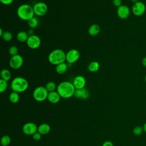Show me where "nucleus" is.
<instances>
[{"label": "nucleus", "instance_id": "cd10ccee", "mask_svg": "<svg viewBox=\"0 0 146 146\" xmlns=\"http://www.w3.org/2000/svg\"><path fill=\"white\" fill-rule=\"evenodd\" d=\"M143 128L141 126H136L133 129V133L136 136H139L143 132Z\"/></svg>", "mask_w": 146, "mask_h": 146}, {"label": "nucleus", "instance_id": "6ab92c4d", "mask_svg": "<svg viewBox=\"0 0 146 146\" xmlns=\"http://www.w3.org/2000/svg\"><path fill=\"white\" fill-rule=\"evenodd\" d=\"M68 64L65 62L62 63L57 66H56V71L58 74L62 75L64 74L67 70Z\"/></svg>", "mask_w": 146, "mask_h": 146}, {"label": "nucleus", "instance_id": "58836bf2", "mask_svg": "<svg viewBox=\"0 0 146 146\" xmlns=\"http://www.w3.org/2000/svg\"><path fill=\"white\" fill-rule=\"evenodd\" d=\"M144 80H145V83H146V75H145V76H144Z\"/></svg>", "mask_w": 146, "mask_h": 146}, {"label": "nucleus", "instance_id": "4be33fe9", "mask_svg": "<svg viewBox=\"0 0 146 146\" xmlns=\"http://www.w3.org/2000/svg\"><path fill=\"white\" fill-rule=\"evenodd\" d=\"M10 101L12 103H17L19 102V93L15 92V91H12L9 96Z\"/></svg>", "mask_w": 146, "mask_h": 146}, {"label": "nucleus", "instance_id": "c85d7f7f", "mask_svg": "<svg viewBox=\"0 0 146 146\" xmlns=\"http://www.w3.org/2000/svg\"><path fill=\"white\" fill-rule=\"evenodd\" d=\"M18 49L17 46H11V47H10L9 49V53L11 56L18 54Z\"/></svg>", "mask_w": 146, "mask_h": 146}, {"label": "nucleus", "instance_id": "7c9ffc66", "mask_svg": "<svg viewBox=\"0 0 146 146\" xmlns=\"http://www.w3.org/2000/svg\"><path fill=\"white\" fill-rule=\"evenodd\" d=\"M121 0H112V3L113 5L119 7L121 5Z\"/></svg>", "mask_w": 146, "mask_h": 146}, {"label": "nucleus", "instance_id": "20e7f679", "mask_svg": "<svg viewBox=\"0 0 146 146\" xmlns=\"http://www.w3.org/2000/svg\"><path fill=\"white\" fill-rule=\"evenodd\" d=\"M29 87V82L24 78L21 76L15 77L11 83V88L13 91L18 93L25 92Z\"/></svg>", "mask_w": 146, "mask_h": 146}, {"label": "nucleus", "instance_id": "f704fd0d", "mask_svg": "<svg viewBox=\"0 0 146 146\" xmlns=\"http://www.w3.org/2000/svg\"><path fill=\"white\" fill-rule=\"evenodd\" d=\"M27 33H28V34L29 35V36L34 34V30H33L32 29L29 30L27 31Z\"/></svg>", "mask_w": 146, "mask_h": 146}, {"label": "nucleus", "instance_id": "2f4dec72", "mask_svg": "<svg viewBox=\"0 0 146 146\" xmlns=\"http://www.w3.org/2000/svg\"><path fill=\"white\" fill-rule=\"evenodd\" d=\"M0 1L2 4L5 5H9L13 2L14 0H0Z\"/></svg>", "mask_w": 146, "mask_h": 146}, {"label": "nucleus", "instance_id": "b1692460", "mask_svg": "<svg viewBox=\"0 0 146 146\" xmlns=\"http://www.w3.org/2000/svg\"><path fill=\"white\" fill-rule=\"evenodd\" d=\"M11 143V138L8 135H4L1 139V144L2 146H8Z\"/></svg>", "mask_w": 146, "mask_h": 146}, {"label": "nucleus", "instance_id": "1a4fd4ad", "mask_svg": "<svg viewBox=\"0 0 146 146\" xmlns=\"http://www.w3.org/2000/svg\"><path fill=\"white\" fill-rule=\"evenodd\" d=\"M80 58V52L76 49H71L66 54V61L68 63L73 64L77 62Z\"/></svg>", "mask_w": 146, "mask_h": 146}, {"label": "nucleus", "instance_id": "4468645a", "mask_svg": "<svg viewBox=\"0 0 146 146\" xmlns=\"http://www.w3.org/2000/svg\"><path fill=\"white\" fill-rule=\"evenodd\" d=\"M74 96L78 99H87L90 96V92L88 89L83 88L82 89H76Z\"/></svg>", "mask_w": 146, "mask_h": 146}, {"label": "nucleus", "instance_id": "5701e85b", "mask_svg": "<svg viewBox=\"0 0 146 146\" xmlns=\"http://www.w3.org/2000/svg\"><path fill=\"white\" fill-rule=\"evenodd\" d=\"M27 23H28L29 26L31 29H35L39 25V19H38V18L37 17H34L33 18H31L30 20H29L27 21Z\"/></svg>", "mask_w": 146, "mask_h": 146}, {"label": "nucleus", "instance_id": "f257e3e1", "mask_svg": "<svg viewBox=\"0 0 146 146\" xmlns=\"http://www.w3.org/2000/svg\"><path fill=\"white\" fill-rule=\"evenodd\" d=\"M75 90L72 83L68 81H64L57 86L56 91L62 98L68 99L74 96Z\"/></svg>", "mask_w": 146, "mask_h": 146}, {"label": "nucleus", "instance_id": "9b49d317", "mask_svg": "<svg viewBox=\"0 0 146 146\" xmlns=\"http://www.w3.org/2000/svg\"><path fill=\"white\" fill-rule=\"evenodd\" d=\"M22 131L25 135H33L38 131V126L34 123H26L22 127Z\"/></svg>", "mask_w": 146, "mask_h": 146}, {"label": "nucleus", "instance_id": "a211bd4d", "mask_svg": "<svg viewBox=\"0 0 146 146\" xmlns=\"http://www.w3.org/2000/svg\"><path fill=\"white\" fill-rule=\"evenodd\" d=\"M29 37V35L28 33L25 31H21L17 35V39L20 42H27Z\"/></svg>", "mask_w": 146, "mask_h": 146}, {"label": "nucleus", "instance_id": "4c0bfd02", "mask_svg": "<svg viewBox=\"0 0 146 146\" xmlns=\"http://www.w3.org/2000/svg\"><path fill=\"white\" fill-rule=\"evenodd\" d=\"M4 32H3V30L2 29H0V36H2V35H3Z\"/></svg>", "mask_w": 146, "mask_h": 146}, {"label": "nucleus", "instance_id": "dca6fc26", "mask_svg": "<svg viewBox=\"0 0 146 146\" xmlns=\"http://www.w3.org/2000/svg\"><path fill=\"white\" fill-rule=\"evenodd\" d=\"M51 128L49 124L47 123H42L38 127V132L42 135H46L50 131Z\"/></svg>", "mask_w": 146, "mask_h": 146}, {"label": "nucleus", "instance_id": "ddd939ff", "mask_svg": "<svg viewBox=\"0 0 146 146\" xmlns=\"http://www.w3.org/2000/svg\"><path fill=\"white\" fill-rule=\"evenodd\" d=\"M72 83L75 89H82L85 88L86 80L84 77L82 75H78L74 79Z\"/></svg>", "mask_w": 146, "mask_h": 146}, {"label": "nucleus", "instance_id": "f03ea898", "mask_svg": "<svg viewBox=\"0 0 146 146\" xmlns=\"http://www.w3.org/2000/svg\"><path fill=\"white\" fill-rule=\"evenodd\" d=\"M17 13L21 19L27 21L33 18L35 15L33 7L26 3L22 4L18 7Z\"/></svg>", "mask_w": 146, "mask_h": 146}, {"label": "nucleus", "instance_id": "2eb2a0df", "mask_svg": "<svg viewBox=\"0 0 146 146\" xmlns=\"http://www.w3.org/2000/svg\"><path fill=\"white\" fill-rule=\"evenodd\" d=\"M60 96L58 94L57 91H52L48 92V96H47V100L48 102H50L51 103L56 104L58 103L60 100Z\"/></svg>", "mask_w": 146, "mask_h": 146}, {"label": "nucleus", "instance_id": "9d476101", "mask_svg": "<svg viewBox=\"0 0 146 146\" xmlns=\"http://www.w3.org/2000/svg\"><path fill=\"white\" fill-rule=\"evenodd\" d=\"M27 46L31 49H36L41 44V40L40 38L36 35H32L29 36L27 42Z\"/></svg>", "mask_w": 146, "mask_h": 146}, {"label": "nucleus", "instance_id": "393cba45", "mask_svg": "<svg viewBox=\"0 0 146 146\" xmlns=\"http://www.w3.org/2000/svg\"><path fill=\"white\" fill-rule=\"evenodd\" d=\"M46 88L48 91V92L55 91V90L57 88V86L55 82H48L45 86Z\"/></svg>", "mask_w": 146, "mask_h": 146}, {"label": "nucleus", "instance_id": "7ed1b4c3", "mask_svg": "<svg viewBox=\"0 0 146 146\" xmlns=\"http://www.w3.org/2000/svg\"><path fill=\"white\" fill-rule=\"evenodd\" d=\"M66 53L62 49H55L49 54L48 60L51 64L57 66L66 60Z\"/></svg>", "mask_w": 146, "mask_h": 146}, {"label": "nucleus", "instance_id": "c756f323", "mask_svg": "<svg viewBox=\"0 0 146 146\" xmlns=\"http://www.w3.org/2000/svg\"><path fill=\"white\" fill-rule=\"evenodd\" d=\"M32 136H33V139H34V140H35V141H38V140H39L41 139V136H42V135L37 131L36 132H35V133L34 135H33Z\"/></svg>", "mask_w": 146, "mask_h": 146}, {"label": "nucleus", "instance_id": "473e14b6", "mask_svg": "<svg viewBox=\"0 0 146 146\" xmlns=\"http://www.w3.org/2000/svg\"><path fill=\"white\" fill-rule=\"evenodd\" d=\"M102 146H113V144L112 141L107 140L103 143Z\"/></svg>", "mask_w": 146, "mask_h": 146}, {"label": "nucleus", "instance_id": "0eeeda50", "mask_svg": "<svg viewBox=\"0 0 146 146\" xmlns=\"http://www.w3.org/2000/svg\"><path fill=\"white\" fill-rule=\"evenodd\" d=\"M145 5L141 1H139L135 3H133L132 7V12L133 14L136 17L142 16L145 13Z\"/></svg>", "mask_w": 146, "mask_h": 146}, {"label": "nucleus", "instance_id": "bb28decb", "mask_svg": "<svg viewBox=\"0 0 146 146\" xmlns=\"http://www.w3.org/2000/svg\"><path fill=\"white\" fill-rule=\"evenodd\" d=\"M7 86H8L7 82L2 79H0V92L2 93L5 92L7 90Z\"/></svg>", "mask_w": 146, "mask_h": 146}, {"label": "nucleus", "instance_id": "f3484780", "mask_svg": "<svg viewBox=\"0 0 146 146\" xmlns=\"http://www.w3.org/2000/svg\"><path fill=\"white\" fill-rule=\"evenodd\" d=\"M100 31V27L98 24H93L91 25L88 30V34L91 36H96Z\"/></svg>", "mask_w": 146, "mask_h": 146}, {"label": "nucleus", "instance_id": "f8f14e48", "mask_svg": "<svg viewBox=\"0 0 146 146\" xmlns=\"http://www.w3.org/2000/svg\"><path fill=\"white\" fill-rule=\"evenodd\" d=\"M130 9L129 7L125 5H121L120 6L117 7L116 13L119 18L121 19H127L130 14Z\"/></svg>", "mask_w": 146, "mask_h": 146}, {"label": "nucleus", "instance_id": "72a5a7b5", "mask_svg": "<svg viewBox=\"0 0 146 146\" xmlns=\"http://www.w3.org/2000/svg\"><path fill=\"white\" fill-rule=\"evenodd\" d=\"M141 63H142V65H143L144 67L146 68V56H145L143 58V59H142V60H141Z\"/></svg>", "mask_w": 146, "mask_h": 146}, {"label": "nucleus", "instance_id": "aec40b11", "mask_svg": "<svg viewBox=\"0 0 146 146\" xmlns=\"http://www.w3.org/2000/svg\"><path fill=\"white\" fill-rule=\"evenodd\" d=\"M100 68V64L97 61H92L88 65V70L91 72H97Z\"/></svg>", "mask_w": 146, "mask_h": 146}, {"label": "nucleus", "instance_id": "c9c22d12", "mask_svg": "<svg viewBox=\"0 0 146 146\" xmlns=\"http://www.w3.org/2000/svg\"><path fill=\"white\" fill-rule=\"evenodd\" d=\"M143 130H144V132L146 133V122L144 124V125L143 126Z\"/></svg>", "mask_w": 146, "mask_h": 146}, {"label": "nucleus", "instance_id": "423d86ee", "mask_svg": "<svg viewBox=\"0 0 146 146\" xmlns=\"http://www.w3.org/2000/svg\"><path fill=\"white\" fill-rule=\"evenodd\" d=\"M35 15L38 17L44 16L48 11L47 5L43 2H36L33 6Z\"/></svg>", "mask_w": 146, "mask_h": 146}, {"label": "nucleus", "instance_id": "e433bc0d", "mask_svg": "<svg viewBox=\"0 0 146 146\" xmlns=\"http://www.w3.org/2000/svg\"><path fill=\"white\" fill-rule=\"evenodd\" d=\"M130 1H131V2H132L133 3H136V2H137L139 1V0H130Z\"/></svg>", "mask_w": 146, "mask_h": 146}, {"label": "nucleus", "instance_id": "6e6552de", "mask_svg": "<svg viewBox=\"0 0 146 146\" xmlns=\"http://www.w3.org/2000/svg\"><path fill=\"white\" fill-rule=\"evenodd\" d=\"M23 64V57L17 54L16 55L11 57L9 60V64L11 68L14 70H17L20 68Z\"/></svg>", "mask_w": 146, "mask_h": 146}, {"label": "nucleus", "instance_id": "39448f33", "mask_svg": "<svg viewBox=\"0 0 146 146\" xmlns=\"http://www.w3.org/2000/svg\"><path fill=\"white\" fill-rule=\"evenodd\" d=\"M48 94V92L45 87L39 86L34 89L33 96L36 101L41 102L47 99Z\"/></svg>", "mask_w": 146, "mask_h": 146}, {"label": "nucleus", "instance_id": "412c9836", "mask_svg": "<svg viewBox=\"0 0 146 146\" xmlns=\"http://www.w3.org/2000/svg\"><path fill=\"white\" fill-rule=\"evenodd\" d=\"M0 75L1 78V79H2L7 82H9L11 79V74L10 71L8 69H6V68L2 69L1 71Z\"/></svg>", "mask_w": 146, "mask_h": 146}, {"label": "nucleus", "instance_id": "a878e982", "mask_svg": "<svg viewBox=\"0 0 146 146\" xmlns=\"http://www.w3.org/2000/svg\"><path fill=\"white\" fill-rule=\"evenodd\" d=\"M1 37L3 39V40H4L5 41L9 42L12 39L13 34L11 32L9 31H4L3 35H2Z\"/></svg>", "mask_w": 146, "mask_h": 146}]
</instances>
